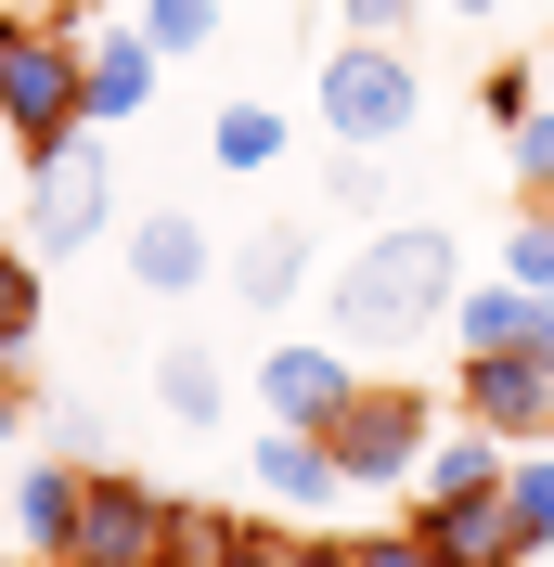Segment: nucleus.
<instances>
[{
	"instance_id": "6ab92c4d",
	"label": "nucleus",
	"mask_w": 554,
	"mask_h": 567,
	"mask_svg": "<svg viewBox=\"0 0 554 567\" xmlns=\"http://www.w3.org/2000/svg\"><path fill=\"white\" fill-rule=\"evenodd\" d=\"M219 27H233V0H142V39H155V52H219Z\"/></svg>"
},
{
	"instance_id": "dca6fc26",
	"label": "nucleus",
	"mask_w": 554,
	"mask_h": 567,
	"mask_svg": "<svg viewBox=\"0 0 554 567\" xmlns=\"http://www.w3.org/2000/svg\"><path fill=\"white\" fill-rule=\"evenodd\" d=\"M78 491H91V464H13V542H27V555H65L78 542Z\"/></svg>"
},
{
	"instance_id": "6e6552de",
	"label": "nucleus",
	"mask_w": 554,
	"mask_h": 567,
	"mask_svg": "<svg viewBox=\"0 0 554 567\" xmlns=\"http://www.w3.org/2000/svg\"><path fill=\"white\" fill-rule=\"evenodd\" d=\"M78 78H91V130H116V116H155L168 52L142 39V13H130V27H116V13H91V27H78Z\"/></svg>"
},
{
	"instance_id": "0eeeda50",
	"label": "nucleus",
	"mask_w": 554,
	"mask_h": 567,
	"mask_svg": "<svg viewBox=\"0 0 554 567\" xmlns=\"http://www.w3.org/2000/svg\"><path fill=\"white\" fill-rule=\"evenodd\" d=\"M348 400H361V349H348V336H284V349H258V413L271 425H336Z\"/></svg>"
},
{
	"instance_id": "9b49d317",
	"label": "nucleus",
	"mask_w": 554,
	"mask_h": 567,
	"mask_svg": "<svg viewBox=\"0 0 554 567\" xmlns=\"http://www.w3.org/2000/svg\"><path fill=\"white\" fill-rule=\"evenodd\" d=\"M310 258H322V219H258L233 246V310H297V284H310Z\"/></svg>"
},
{
	"instance_id": "ddd939ff",
	"label": "nucleus",
	"mask_w": 554,
	"mask_h": 567,
	"mask_svg": "<svg viewBox=\"0 0 554 567\" xmlns=\"http://www.w3.org/2000/svg\"><path fill=\"white\" fill-rule=\"evenodd\" d=\"M425 529L451 542L464 567H542V529L516 516V491H464V503H425Z\"/></svg>"
},
{
	"instance_id": "a211bd4d",
	"label": "nucleus",
	"mask_w": 554,
	"mask_h": 567,
	"mask_svg": "<svg viewBox=\"0 0 554 567\" xmlns=\"http://www.w3.org/2000/svg\"><path fill=\"white\" fill-rule=\"evenodd\" d=\"M271 155H284V116H271V104H245V91H233V104L207 116V168L258 181V168H271Z\"/></svg>"
},
{
	"instance_id": "aec40b11",
	"label": "nucleus",
	"mask_w": 554,
	"mask_h": 567,
	"mask_svg": "<svg viewBox=\"0 0 554 567\" xmlns=\"http://www.w3.org/2000/svg\"><path fill=\"white\" fill-rule=\"evenodd\" d=\"M503 168H516V194H529V207H554V91L516 116V130H503Z\"/></svg>"
},
{
	"instance_id": "9d476101",
	"label": "nucleus",
	"mask_w": 554,
	"mask_h": 567,
	"mask_svg": "<svg viewBox=\"0 0 554 567\" xmlns=\"http://www.w3.org/2000/svg\"><path fill=\"white\" fill-rule=\"evenodd\" d=\"M258 503L271 516H336V491H348V464H336V439L322 425H258Z\"/></svg>"
},
{
	"instance_id": "72a5a7b5",
	"label": "nucleus",
	"mask_w": 554,
	"mask_h": 567,
	"mask_svg": "<svg viewBox=\"0 0 554 567\" xmlns=\"http://www.w3.org/2000/svg\"><path fill=\"white\" fill-rule=\"evenodd\" d=\"M155 567H181V555H155Z\"/></svg>"
},
{
	"instance_id": "cd10ccee",
	"label": "nucleus",
	"mask_w": 554,
	"mask_h": 567,
	"mask_svg": "<svg viewBox=\"0 0 554 567\" xmlns=\"http://www.w3.org/2000/svg\"><path fill=\"white\" fill-rule=\"evenodd\" d=\"M284 567H361V542H336V529H297V542H284Z\"/></svg>"
},
{
	"instance_id": "4be33fe9",
	"label": "nucleus",
	"mask_w": 554,
	"mask_h": 567,
	"mask_svg": "<svg viewBox=\"0 0 554 567\" xmlns=\"http://www.w3.org/2000/svg\"><path fill=\"white\" fill-rule=\"evenodd\" d=\"M503 271H516V284H542V297H554V207L503 219Z\"/></svg>"
},
{
	"instance_id": "f03ea898",
	"label": "nucleus",
	"mask_w": 554,
	"mask_h": 567,
	"mask_svg": "<svg viewBox=\"0 0 554 567\" xmlns=\"http://www.w3.org/2000/svg\"><path fill=\"white\" fill-rule=\"evenodd\" d=\"M310 116L348 142V155H400L425 116V65H413V39H322L310 52Z\"/></svg>"
},
{
	"instance_id": "1a4fd4ad",
	"label": "nucleus",
	"mask_w": 554,
	"mask_h": 567,
	"mask_svg": "<svg viewBox=\"0 0 554 567\" xmlns=\"http://www.w3.org/2000/svg\"><path fill=\"white\" fill-rule=\"evenodd\" d=\"M464 413H478L490 439H516V452H529V439L554 425V361H542V349H464Z\"/></svg>"
},
{
	"instance_id": "20e7f679",
	"label": "nucleus",
	"mask_w": 554,
	"mask_h": 567,
	"mask_svg": "<svg viewBox=\"0 0 554 567\" xmlns=\"http://www.w3.org/2000/svg\"><path fill=\"white\" fill-rule=\"evenodd\" d=\"M116 233V168H104V142L78 130L52 142V155H27V246L39 258H91Z\"/></svg>"
},
{
	"instance_id": "5701e85b",
	"label": "nucleus",
	"mask_w": 554,
	"mask_h": 567,
	"mask_svg": "<svg viewBox=\"0 0 554 567\" xmlns=\"http://www.w3.org/2000/svg\"><path fill=\"white\" fill-rule=\"evenodd\" d=\"M361 567H464V555H451V542L413 516V529H361Z\"/></svg>"
},
{
	"instance_id": "7c9ffc66",
	"label": "nucleus",
	"mask_w": 554,
	"mask_h": 567,
	"mask_svg": "<svg viewBox=\"0 0 554 567\" xmlns=\"http://www.w3.org/2000/svg\"><path fill=\"white\" fill-rule=\"evenodd\" d=\"M27 13H52V27H91V13H104V0H27Z\"/></svg>"
},
{
	"instance_id": "423d86ee",
	"label": "nucleus",
	"mask_w": 554,
	"mask_h": 567,
	"mask_svg": "<svg viewBox=\"0 0 554 567\" xmlns=\"http://www.w3.org/2000/svg\"><path fill=\"white\" fill-rule=\"evenodd\" d=\"M181 542V503L155 491V477H116V464H91V491H78V542L65 567H155Z\"/></svg>"
},
{
	"instance_id": "412c9836",
	"label": "nucleus",
	"mask_w": 554,
	"mask_h": 567,
	"mask_svg": "<svg viewBox=\"0 0 554 567\" xmlns=\"http://www.w3.org/2000/svg\"><path fill=\"white\" fill-rule=\"evenodd\" d=\"M503 491H516V516L542 529V555H554V452H542V439H529V452L503 464Z\"/></svg>"
},
{
	"instance_id": "2f4dec72",
	"label": "nucleus",
	"mask_w": 554,
	"mask_h": 567,
	"mask_svg": "<svg viewBox=\"0 0 554 567\" xmlns=\"http://www.w3.org/2000/svg\"><path fill=\"white\" fill-rule=\"evenodd\" d=\"M542 91H554V39H542Z\"/></svg>"
},
{
	"instance_id": "393cba45",
	"label": "nucleus",
	"mask_w": 554,
	"mask_h": 567,
	"mask_svg": "<svg viewBox=\"0 0 554 567\" xmlns=\"http://www.w3.org/2000/svg\"><path fill=\"white\" fill-rule=\"evenodd\" d=\"M478 104H490V116H503V130H516V116H529V104H542V65H490V78H478Z\"/></svg>"
},
{
	"instance_id": "7ed1b4c3",
	"label": "nucleus",
	"mask_w": 554,
	"mask_h": 567,
	"mask_svg": "<svg viewBox=\"0 0 554 567\" xmlns=\"http://www.w3.org/2000/svg\"><path fill=\"white\" fill-rule=\"evenodd\" d=\"M0 130H13V155H52V142L91 130L78 27H52V13H0Z\"/></svg>"
},
{
	"instance_id": "4468645a",
	"label": "nucleus",
	"mask_w": 554,
	"mask_h": 567,
	"mask_svg": "<svg viewBox=\"0 0 554 567\" xmlns=\"http://www.w3.org/2000/svg\"><path fill=\"white\" fill-rule=\"evenodd\" d=\"M503 464H516V439H490L478 413H451L439 439H425V464H413V516L425 503H464V491H503Z\"/></svg>"
},
{
	"instance_id": "b1692460",
	"label": "nucleus",
	"mask_w": 554,
	"mask_h": 567,
	"mask_svg": "<svg viewBox=\"0 0 554 567\" xmlns=\"http://www.w3.org/2000/svg\"><path fill=\"white\" fill-rule=\"evenodd\" d=\"M322 13H336L348 39H413L425 13H439V0H322Z\"/></svg>"
},
{
	"instance_id": "c85d7f7f",
	"label": "nucleus",
	"mask_w": 554,
	"mask_h": 567,
	"mask_svg": "<svg viewBox=\"0 0 554 567\" xmlns=\"http://www.w3.org/2000/svg\"><path fill=\"white\" fill-rule=\"evenodd\" d=\"M13 439H27V374H0V464H13Z\"/></svg>"
},
{
	"instance_id": "39448f33",
	"label": "nucleus",
	"mask_w": 554,
	"mask_h": 567,
	"mask_svg": "<svg viewBox=\"0 0 554 567\" xmlns=\"http://www.w3.org/2000/svg\"><path fill=\"white\" fill-rule=\"evenodd\" d=\"M322 439H336L348 491H413V464H425V439H439V413H425V388H375V374H361V400H348Z\"/></svg>"
},
{
	"instance_id": "473e14b6",
	"label": "nucleus",
	"mask_w": 554,
	"mask_h": 567,
	"mask_svg": "<svg viewBox=\"0 0 554 567\" xmlns=\"http://www.w3.org/2000/svg\"><path fill=\"white\" fill-rule=\"evenodd\" d=\"M27 567H65V555H27Z\"/></svg>"
},
{
	"instance_id": "f8f14e48",
	"label": "nucleus",
	"mask_w": 554,
	"mask_h": 567,
	"mask_svg": "<svg viewBox=\"0 0 554 567\" xmlns=\"http://www.w3.org/2000/svg\"><path fill=\"white\" fill-rule=\"evenodd\" d=\"M207 271H219V246H207L194 207H142L130 219V284H142V297H194Z\"/></svg>"
},
{
	"instance_id": "bb28decb",
	"label": "nucleus",
	"mask_w": 554,
	"mask_h": 567,
	"mask_svg": "<svg viewBox=\"0 0 554 567\" xmlns=\"http://www.w3.org/2000/svg\"><path fill=\"white\" fill-rule=\"evenodd\" d=\"M375 194H387V181H375V155H348V142H336V207L361 219V207H375Z\"/></svg>"
},
{
	"instance_id": "c756f323",
	"label": "nucleus",
	"mask_w": 554,
	"mask_h": 567,
	"mask_svg": "<svg viewBox=\"0 0 554 567\" xmlns=\"http://www.w3.org/2000/svg\"><path fill=\"white\" fill-rule=\"evenodd\" d=\"M490 13H516V0H439V27H490Z\"/></svg>"
},
{
	"instance_id": "f257e3e1",
	"label": "nucleus",
	"mask_w": 554,
	"mask_h": 567,
	"mask_svg": "<svg viewBox=\"0 0 554 567\" xmlns=\"http://www.w3.org/2000/svg\"><path fill=\"white\" fill-rule=\"evenodd\" d=\"M451 297H464V258H451V219H387L375 246L336 258V297H322V322H336L348 349H413V336H439Z\"/></svg>"
},
{
	"instance_id": "a878e982",
	"label": "nucleus",
	"mask_w": 554,
	"mask_h": 567,
	"mask_svg": "<svg viewBox=\"0 0 554 567\" xmlns=\"http://www.w3.org/2000/svg\"><path fill=\"white\" fill-rule=\"evenodd\" d=\"M284 542H297V529H271V516H233V567H284Z\"/></svg>"
},
{
	"instance_id": "2eb2a0df",
	"label": "nucleus",
	"mask_w": 554,
	"mask_h": 567,
	"mask_svg": "<svg viewBox=\"0 0 554 567\" xmlns=\"http://www.w3.org/2000/svg\"><path fill=\"white\" fill-rule=\"evenodd\" d=\"M155 400H168V425H194V439L233 425V374H219L207 336H168V349H155Z\"/></svg>"
},
{
	"instance_id": "f3484780",
	"label": "nucleus",
	"mask_w": 554,
	"mask_h": 567,
	"mask_svg": "<svg viewBox=\"0 0 554 567\" xmlns=\"http://www.w3.org/2000/svg\"><path fill=\"white\" fill-rule=\"evenodd\" d=\"M39 271L52 258L27 233H0V374H27V336H39Z\"/></svg>"
}]
</instances>
